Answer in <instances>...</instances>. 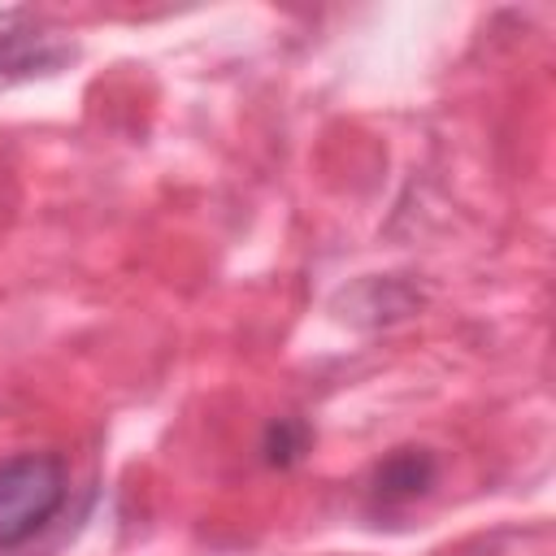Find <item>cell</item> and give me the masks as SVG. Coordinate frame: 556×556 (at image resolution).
Wrapping results in <instances>:
<instances>
[{"label":"cell","mask_w":556,"mask_h":556,"mask_svg":"<svg viewBox=\"0 0 556 556\" xmlns=\"http://www.w3.org/2000/svg\"><path fill=\"white\" fill-rule=\"evenodd\" d=\"M430 482H434V460H430L426 452H417V447H404V452H395V456L378 469L374 495H378L382 504H404V500H417Z\"/></svg>","instance_id":"7a4b0ae2"},{"label":"cell","mask_w":556,"mask_h":556,"mask_svg":"<svg viewBox=\"0 0 556 556\" xmlns=\"http://www.w3.org/2000/svg\"><path fill=\"white\" fill-rule=\"evenodd\" d=\"M70 473L56 452H22L0 460V547L35 539L65 504Z\"/></svg>","instance_id":"6da1fadb"},{"label":"cell","mask_w":556,"mask_h":556,"mask_svg":"<svg viewBox=\"0 0 556 556\" xmlns=\"http://www.w3.org/2000/svg\"><path fill=\"white\" fill-rule=\"evenodd\" d=\"M65 52L61 48H48V35H17V30H9V35H0V70L4 74H30V70H48V65H56Z\"/></svg>","instance_id":"3957f363"}]
</instances>
